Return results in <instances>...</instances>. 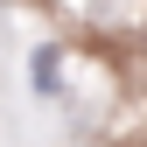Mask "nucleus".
<instances>
[{
    "mask_svg": "<svg viewBox=\"0 0 147 147\" xmlns=\"http://www.w3.org/2000/svg\"><path fill=\"white\" fill-rule=\"evenodd\" d=\"M35 84L56 98V49H35Z\"/></svg>",
    "mask_w": 147,
    "mask_h": 147,
    "instance_id": "nucleus-1",
    "label": "nucleus"
}]
</instances>
